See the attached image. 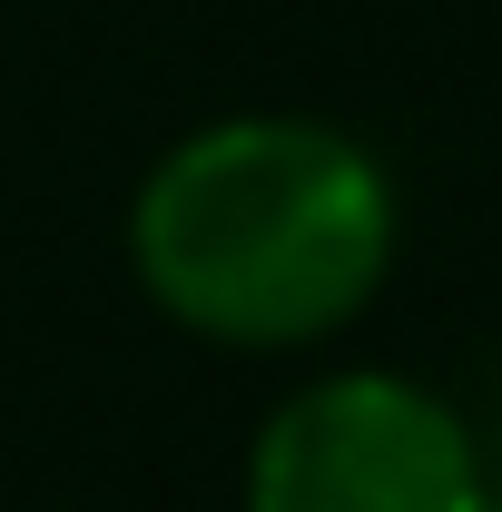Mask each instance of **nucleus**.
Returning <instances> with one entry per match:
<instances>
[{"instance_id": "2", "label": "nucleus", "mask_w": 502, "mask_h": 512, "mask_svg": "<svg viewBox=\"0 0 502 512\" xmlns=\"http://www.w3.org/2000/svg\"><path fill=\"white\" fill-rule=\"evenodd\" d=\"M247 512H473L483 444L424 375L335 365L306 375L247 444Z\"/></svg>"}, {"instance_id": "1", "label": "nucleus", "mask_w": 502, "mask_h": 512, "mask_svg": "<svg viewBox=\"0 0 502 512\" xmlns=\"http://www.w3.org/2000/svg\"><path fill=\"white\" fill-rule=\"evenodd\" d=\"M404 247L394 168L306 109H227L148 158L128 276L158 316L227 355H306L365 316Z\"/></svg>"}, {"instance_id": "3", "label": "nucleus", "mask_w": 502, "mask_h": 512, "mask_svg": "<svg viewBox=\"0 0 502 512\" xmlns=\"http://www.w3.org/2000/svg\"><path fill=\"white\" fill-rule=\"evenodd\" d=\"M473 512H502V493H493V483H483V503H473Z\"/></svg>"}]
</instances>
